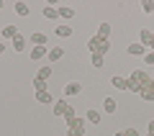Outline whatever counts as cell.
Returning a JSON list of instances; mask_svg holds the SVG:
<instances>
[{
    "label": "cell",
    "instance_id": "obj_1",
    "mask_svg": "<svg viewBox=\"0 0 154 136\" xmlns=\"http://www.w3.org/2000/svg\"><path fill=\"white\" fill-rule=\"evenodd\" d=\"M88 49H90V54H100V57H105V54L110 51V41H108V39H100V36H90Z\"/></svg>",
    "mask_w": 154,
    "mask_h": 136
},
{
    "label": "cell",
    "instance_id": "obj_2",
    "mask_svg": "<svg viewBox=\"0 0 154 136\" xmlns=\"http://www.w3.org/2000/svg\"><path fill=\"white\" fill-rule=\"evenodd\" d=\"M85 118H75L69 126H67V136H85Z\"/></svg>",
    "mask_w": 154,
    "mask_h": 136
},
{
    "label": "cell",
    "instance_id": "obj_3",
    "mask_svg": "<svg viewBox=\"0 0 154 136\" xmlns=\"http://www.w3.org/2000/svg\"><path fill=\"white\" fill-rule=\"evenodd\" d=\"M139 41L144 44V49L154 51V31H149V28H141V33H139Z\"/></svg>",
    "mask_w": 154,
    "mask_h": 136
},
{
    "label": "cell",
    "instance_id": "obj_4",
    "mask_svg": "<svg viewBox=\"0 0 154 136\" xmlns=\"http://www.w3.org/2000/svg\"><path fill=\"white\" fill-rule=\"evenodd\" d=\"M126 80H128V82H139V85H141V87H144V85H146V82H149V80H152V77H149V75H146V72H141V70H136V72H131V75H128V77H126Z\"/></svg>",
    "mask_w": 154,
    "mask_h": 136
},
{
    "label": "cell",
    "instance_id": "obj_5",
    "mask_svg": "<svg viewBox=\"0 0 154 136\" xmlns=\"http://www.w3.org/2000/svg\"><path fill=\"white\" fill-rule=\"evenodd\" d=\"M126 51H128L131 57H146V49H144V44H141V41L128 44V46H126Z\"/></svg>",
    "mask_w": 154,
    "mask_h": 136
},
{
    "label": "cell",
    "instance_id": "obj_6",
    "mask_svg": "<svg viewBox=\"0 0 154 136\" xmlns=\"http://www.w3.org/2000/svg\"><path fill=\"white\" fill-rule=\"evenodd\" d=\"M82 93V85H80V82H67L64 85V95L67 98H75V95H80Z\"/></svg>",
    "mask_w": 154,
    "mask_h": 136
},
{
    "label": "cell",
    "instance_id": "obj_7",
    "mask_svg": "<svg viewBox=\"0 0 154 136\" xmlns=\"http://www.w3.org/2000/svg\"><path fill=\"white\" fill-rule=\"evenodd\" d=\"M49 57V49L46 46H31V59L38 62V59H46Z\"/></svg>",
    "mask_w": 154,
    "mask_h": 136
},
{
    "label": "cell",
    "instance_id": "obj_8",
    "mask_svg": "<svg viewBox=\"0 0 154 136\" xmlns=\"http://www.w3.org/2000/svg\"><path fill=\"white\" fill-rule=\"evenodd\" d=\"M44 18L46 21H59V8H54V5H44Z\"/></svg>",
    "mask_w": 154,
    "mask_h": 136
},
{
    "label": "cell",
    "instance_id": "obj_9",
    "mask_svg": "<svg viewBox=\"0 0 154 136\" xmlns=\"http://www.w3.org/2000/svg\"><path fill=\"white\" fill-rule=\"evenodd\" d=\"M54 33H57L59 39H69V36H72V26H69V23H59V26L54 28Z\"/></svg>",
    "mask_w": 154,
    "mask_h": 136
},
{
    "label": "cell",
    "instance_id": "obj_10",
    "mask_svg": "<svg viewBox=\"0 0 154 136\" xmlns=\"http://www.w3.org/2000/svg\"><path fill=\"white\" fill-rule=\"evenodd\" d=\"M28 41H31L33 46H46V41H49V39H46V33L36 31V33H31V39H28Z\"/></svg>",
    "mask_w": 154,
    "mask_h": 136
},
{
    "label": "cell",
    "instance_id": "obj_11",
    "mask_svg": "<svg viewBox=\"0 0 154 136\" xmlns=\"http://www.w3.org/2000/svg\"><path fill=\"white\" fill-rule=\"evenodd\" d=\"M26 46H28V39L18 33V36L13 39V51H26Z\"/></svg>",
    "mask_w": 154,
    "mask_h": 136
},
{
    "label": "cell",
    "instance_id": "obj_12",
    "mask_svg": "<svg viewBox=\"0 0 154 136\" xmlns=\"http://www.w3.org/2000/svg\"><path fill=\"white\" fill-rule=\"evenodd\" d=\"M36 103H57V100L54 98H51V93H49V90H41V93H36Z\"/></svg>",
    "mask_w": 154,
    "mask_h": 136
},
{
    "label": "cell",
    "instance_id": "obj_13",
    "mask_svg": "<svg viewBox=\"0 0 154 136\" xmlns=\"http://www.w3.org/2000/svg\"><path fill=\"white\" fill-rule=\"evenodd\" d=\"M62 57H64V49H62V46H51L46 59H49V62H57V59H62Z\"/></svg>",
    "mask_w": 154,
    "mask_h": 136
},
{
    "label": "cell",
    "instance_id": "obj_14",
    "mask_svg": "<svg viewBox=\"0 0 154 136\" xmlns=\"http://www.w3.org/2000/svg\"><path fill=\"white\" fill-rule=\"evenodd\" d=\"M0 33H3V39H8V41H13V39L18 36V28H16V26H5V28H3Z\"/></svg>",
    "mask_w": 154,
    "mask_h": 136
},
{
    "label": "cell",
    "instance_id": "obj_15",
    "mask_svg": "<svg viewBox=\"0 0 154 136\" xmlns=\"http://www.w3.org/2000/svg\"><path fill=\"white\" fill-rule=\"evenodd\" d=\"M67 108H69V103H67L64 98L57 100V103H54V116H64V110H67Z\"/></svg>",
    "mask_w": 154,
    "mask_h": 136
},
{
    "label": "cell",
    "instance_id": "obj_16",
    "mask_svg": "<svg viewBox=\"0 0 154 136\" xmlns=\"http://www.w3.org/2000/svg\"><path fill=\"white\" fill-rule=\"evenodd\" d=\"M13 11H16V16H28V13H31V8L26 5V3H16V5H13Z\"/></svg>",
    "mask_w": 154,
    "mask_h": 136
},
{
    "label": "cell",
    "instance_id": "obj_17",
    "mask_svg": "<svg viewBox=\"0 0 154 136\" xmlns=\"http://www.w3.org/2000/svg\"><path fill=\"white\" fill-rule=\"evenodd\" d=\"M59 18H62V21H72V18H75V11L67 8V5H62L59 8Z\"/></svg>",
    "mask_w": 154,
    "mask_h": 136
},
{
    "label": "cell",
    "instance_id": "obj_18",
    "mask_svg": "<svg viewBox=\"0 0 154 136\" xmlns=\"http://www.w3.org/2000/svg\"><path fill=\"white\" fill-rule=\"evenodd\" d=\"M116 108H118V105H116L113 98H105L103 100V113H116Z\"/></svg>",
    "mask_w": 154,
    "mask_h": 136
},
{
    "label": "cell",
    "instance_id": "obj_19",
    "mask_svg": "<svg viewBox=\"0 0 154 136\" xmlns=\"http://www.w3.org/2000/svg\"><path fill=\"white\" fill-rule=\"evenodd\" d=\"M85 121H88V123H100V110H93V108H90L88 110V116H85Z\"/></svg>",
    "mask_w": 154,
    "mask_h": 136
},
{
    "label": "cell",
    "instance_id": "obj_20",
    "mask_svg": "<svg viewBox=\"0 0 154 136\" xmlns=\"http://www.w3.org/2000/svg\"><path fill=\"white\" fill-rule=\"evenodd\" d=\"M110 85H113V87H118V90H126V87H128V82H126V77H110Z\"/></svg>",
    "mask_w": 154,
    "mask_h": 136
},
{
    "label": "cell",
    "instance_id": "obj_21",
    "mask_svg": "<svg viewBox=\"0 0 154 136\" xmlns=\"http://www.w3.org/2000/svg\"><path fill=\"white\" fill-rule=\"evenodd\" d=\"M36 77H41V80H49V77H51V64H44L41 70H38Z\"/></svg>",
    "mask_w": 154,
    "mask_h": 136
},
{
    "label": "cell",
    "instance_id": "obj_22",
    "mask_svg": "<svg viewBox=\"0 0 154 136\" xmlns=\"http://www.w3.org/2000/svg\"><path fill=\"white\" fill-rule=\"evenodd\" d=\"M98 36L100 39H108L110 36V26H108V23H100V26H98Z\"/></svg>",
    "mask_w": 154,
    "mask_h": 136
},
{
    "label": "cell",
    "instance_id": "obj_23",
    "mask_svg": "<svg viewBox=\"0 0 154 136\" xmlns=\"http://www.w3.org/2000/svg\"><path fill=\"white\" fill-rule=\"evenodd\" d=\"M33 90H36V93L46 90V80H41V77H33Z\"/></svg>",
    "mask_w": 154,
    "mask_h": 136
},
{
    "label": "cell",
    "instance_id": "obj_24",
    "mask_svg": "<svg viewBox=\"0 0 154 136\" xmlns=\"http://www.w3.org/2000/svg\"><path fill=\"white\" fill-rule=\"evenodd\" d=\"M62 118H64V121H67V123H72V121H75V118H77V116H75V108H72V105H69V108H67V110H64V116H62Z\"/></svg>",
    "mask_w": 154,
    "mask_h": 136
},
{
    "label": "cell",
    "instance_id": "obj_25",
    "mask_svg": "<svg viewBox=\"0 0 154 136\" xmlns=\"http://www.w3.org/2000/svg\"><path fill=\"white\" fill-rule=\"evenodd\" d=\"M141 98L146 100V103H154V90H149V87H144V90H141Z\"/></svg>",
    "mask_w": 154,
    "mask_h": 136
},
{
    "label": "cell",
    "instance_id": "obj_26",
    "mask_svg": "<svg viewBox=\"0 0 154 136\" xmlns=\"http://www.w3.org/2000/svg\"><path fill=\"white\" fill-rule=\"evenodd\" d=\"M141 11L144 13H154V0H144V3H141Z\"/></svg>",
    "mask_w": 154,
    "mask_h": 136
},
{
    "label": "cell",
    "instance_id": "obj_27",
    "mask_svg": "<svg viewBox=\"0 0 154 136\" xmlns=\"http://www.w3.org/2000/svg\"><path fill=\"white\" fill-rule=\"evenodd\" d=\"M90 62H93V67H95V70H100V67L105 64V62H103V57H100V54H93V59H90Z\"/></svg>",
    "mask_w": 154,
    "mask_h": 136
},
{
    "label": "cell",
    "instance_id": "obj_28",
    "mask_svg": "<svg viewBox=\"0 0 154 136\" xmlns=\"http://www.w3.org/2000/svg\"><path fill=\"white\" fill-rule=\"evenodd\" d=\"M144 62H146V64H152V67H154V51H146V57H144Z\"/></svg>",
    "mask_w": 154,
    "mask_h": 136
},
{
    "label": "cell",
    "instance_id": "obj_29",
    "mask_svg": "<svg viewBox=\"0 0 154 136\" xmlns=\"http://www.w3.org/2000/svg\"><path fill=\"white\" fill-rule=\"evenodd\" d=\"M121 134H123V136H139V131H136V128H126V131H121Z\"/></svg>",
    "mask_w": 154,
    "mask_h": 136
},
{
    "label": "cell",
    "instance_id": "obj_30",
    "mask_svg": "<svg viewBox=\"0 0 154 136\" xmlns=\"http://www.w3.org/2000/svg\"><path fill=\"white\" fill-rule=\"evenodd\" d=\"M146 128H149V134H154V121H149V126H146Z\"/></svg>",
    "mask_w": 154,
    "mask_h": 136
},
{
    "label": "cell",
    "instance_id": "obj_31",
    "mask_svg": "<svg viewBox=\"0 0 154 136\" xmlns=\"http://www.w3.org/2000/svg\"><path fill=\"white\" fill-rule=\"evenodd\" d=\"M3 51H5V44H0V54H3Z\"/></svg>",
    "mask_w": 154,
    "mask_h": 136
},
{
    "label": "cell",
    "instance_id": "obj_32",
    "mask_svg": "<svg viewBox=\"0 0 154 136\" xmlns=\"http://www.w3.org/2000/svg\"><path fill=\"white\" fill-rule=\"evenodd\" d=\"M146 136H154V134H146Z\"/></svg>",
    "mask_w": 154,
    "mask_h": 136
},
{
    "label": "cell",
    "instance_id": "obj_33",
    "mask_svg": "<svg viewBox=\"0 0 154 136\" xmlns=\"http://www.w3.org/2000/svg\"><path fill=\"white\" fill-rule=\"evenodd\" d=\"M118 136H123V134H118Z\"/></svg>",
    "mask_w": 154,
    "mask_h": 136
}]
</instances>
